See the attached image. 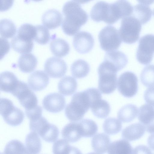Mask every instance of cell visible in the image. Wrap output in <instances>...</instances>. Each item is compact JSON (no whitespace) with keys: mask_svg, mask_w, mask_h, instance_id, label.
I'll return each mask as SVG.
<instances>
[{"mask_svg":"<svg viewBox=\"0 0 154 154\" xmlns=\"http://www.w3.org/2000/svg\"><path fill=\"white\" fill-rule=\"evenodd\" d=\"M138 82L137 78L134 73L130 71L125 72L119 77L118 90L124 97H132L137 92Z\"/></svg>","mask_w":154,"mask_h":154,"instance_id":"cell-9","label":"cell"},{"mask_svg":"<svg viewBox=\"0 0 154 154\" xmlns=\"http://www.w3.org/2000/svg\"><path fill=\"white\" fill-rule=\"evenodd\" d=\"M141 23L136 18L130 15L122 18L119 30L120 38L124 43L132 44L139 38Z\"/></svg>","mask_w":154,"mask_h":154,"instance_id":"cell-3","label":"cell"},{"mask_svg":"<svg viewBox=\"0 0 154 154\" xmlns=\"http://www.w3.org/2000/svg\"><path fill=\"white\" fill-rule=\"evenodd\" d=\"M132 147L128 140L121 139L111 143L108 153L111 154H129L133 153Z\"/></svg>","mask_w":154,"mask_h":154,"instance_id":"cell-23","label":"cell"},{"mask_svg":"<svg viewBox=\"0 0 154 154\" xmlns=\"http://www.w3.org/2000/svg\"><path fill=\"white\" fill-rule=\"evenodd\" d=\"M144 97L146 103L154 107V87L149 88L145 91Z\"/></svg>","mask_w":154,"mask_h":154,"instance_id":"cell-43","label":"cell"},{"mask_svg":"<svg viewBox=\"0 0 154 154\" xmlns=\"http://www.w3.org/2000/svg\"><path fill=\"white\" fill-rule=\"evenodd\" d=\"M99 75L98 86L100 91L103 93L109 94L113 92L117 85L116 72L106 66L103 63L98 69Z\"/></svg>","mask_w":154,"mask_h":154,"instance_id":"cell-4","label":"cell"},{"mask_svg":"<svg viewBox=\"0 0 154 154\" xmlns=\"http://www.w3.org/2000/svg\"><path fill=\"white\" fill-rule=\"evenodd\" d=\"M90 67L88 63L82 59L75 61L71 67V72L74 77L81 79L86 76L89 73Z\"/></svg>","mask_w":154,"mask_h":154,"instance_id":"cell-30","label":"cell"},{"mask_svg":"<svg viewBox=\"0 0 154 154\" xmlns=\"http://www.w3.org/2000/svg\"><path fill=\"white\" fill-rule=\"evenodd\" d=\"M154 53V35L148 34L142 37L139 41L136 57L143 65H147L152 61Z\"/></svg>","mask_w":154,"mask_h":154,"instance_id":"cell-8","label":"cell"},{"mask_svg":"<svg viewBox=\"0 0 154 154\" xmlns=\"http://www.w3.org/2000/svg\"><path fill=\"white\" fill-rule=\"evenodd\" d=\"M145 128L139 123L132 124L124 129L122 132V137L128 141H133L140 138L144 134Z\"/></svg>","mask_w":154,"mask_h":154,"instance_id":"cell-17","label":"cell"},{"mask_svg":"<svg viewBox=\"0 0 154 154\" xmlns=\"http://www.w3.org/2000/svg\"><path fill=\"white\" fill-rule=\"evenodd\" d=\"M50 47L52 53L60 57L66 56L70 51L69 44L64 40L60 38L53 40L50 43Z\"/></svg>","mask_w":154,"mask_h":154,"instance_id":"cell-25","label":"cell"},{"mask_svg":"<svg viewBox=\"0 0 154 154\" xmlns=\"http://www.w3.org/2000/svg\"><path fill=\"white\" fill-rule=\"evenodd\" d=\"M26 0V2H28L30 0H31L32 1L36 2H38L42 1V0Z\"/></svg>","mask_w":154,"mask_h":154,"instance_id":"cell-49","label":"cell"},{"mask_svg":"<svg viewBox=\"0 0 154 154\" xmlns=\"http://www.w3.org/2000/svg\"><path fill=\"white\" fill-rule=\"evenodd\" d=\"M1 59L8 52L10 49V45L8 41L5 38L1 37Z\"/></svg>","mask_w":154,"mask_h":154,"instance_id":"cell-44","label":"cell"},{"mask_svg":"<svg viewBox=\"0 0 154 154\" xmlns=\"http://www.w3.org/2000/svg\"><path fill=\"white\" fill-rule=\"evenodd\" d=\"M122 127L121 122L118 119L110 118L106 119L103 124L104 132L109 134H116L120 132Z\"/></svg>","mask_w":154,"mask_h":154,"instance_id":"cell-36","label":"cell"},{"mask_svg":"<svg viewBox=\"0 0 154 154\" xmlns=\"http://www.w3.org/2000/svg\"><path fill=\"white\" fill-rule=\"evenodd\" d=\"M61 134L63 138L68 142H76L82 137L78 122H71L63 128Z\"/></svg>","mask_w":154,"mask_h":154,"instance_id":"cell-20","label":"cell"},{"mask_svg":"<svg viewBox=\"0 0 154 154\" xmlns=\"http://www.w3.org/2000/svg\"><path fill=\"white\" fill-rule=\"evenodd\" d=\"M77 83L75 79L72 77L65 76L59 82L58 88L59 92L65 96H69L76 91Z\"/></svg>","mask_w":154,"mask_h":154,"instance_id":"cell-22","label":"cell"},{"mask_svg":"<svg viewBox=\"0 0 154 154\" xmlns=\"http://www.w3.org/2000/svg\"><path fill=\"white\" fill-rule=\"evenodd\" d=\"M59 130L55 125L49 123L40 131L38 135L45 141L53 142L57 139Z\"/></svg>","mask_w":154,"mask_h":154,"instance_id":"cell-34","label":"cell"},{"mask_svg":"<svg viewBox=\"0 0 154 154\" xmlns=\"http://www.w3.org/2000/svg\"><path fill=\"white\" fill-rule=\"evenodd\" d=\"M42 109L40 106L30 109H25V113L27 118L30 120L35 119L42 116Z\"/></svg>","mask_w":154,"mask_h":154,"instance_id":"cell-42","label":"cell"},{"mask_svg":"<svg viewBox=\"0 0 154 154\" xmlns=\"http://www.w3.org/2000/svg\"><path fill=\"white\" fill-rule=\"evenodd\" d=\"M138 119L144 126L146 130L151 134L154 133V108L145 104L140 108Z\"/></svg>","mask_w":154,"mask_h":154,"instance_id":"cell-14","label":"cell"},{"mask_svg":"<svg viewBox=\"0 0 154 154\" xmlns=\"http://www.w3.org/2000/svg\"><path fill=\"white\" fill-rule=\"evenodd\" d=\"M19 80L13 72L6 71L0 75V88L2 91L11 93L17 85Z\"/></svg>","mask_w":154,"mask_h":154,"instance_id":"cell-18","label":"cell"},{"mask_svg":"<svg viewBox=\"0 0 154 154\" xmlns=\"http://www.w3.org/2000/svg\"><path fill=\"white\" fill-rule=\"evenodd\" d=\"M14 0H1V11H5L8 10L12 6Z\"/></svg>","mask_w":154,"mask_h":154,"instance_id":"cell-45","label":"cell"},{"mask_svg":"<svg viewBox=\"0 0 154 154\" xmlns=\"http://www.w3.org/2000/svg\"><path fill=\"white\" fill-rule=\"evenodd\" d=\"M38 134L32 131L28 134L25 139V145L28 153L38 154L42 148L40 139Z\"/></svg>","mask_w":154,"mask_h":154,"instance_id":"cell-29","label":"cell"},{"mask_svg":"<svg viewBox=\"0 0 154 154\" xmlns=\"http://www.w3.org/2000/svg\"><path fill=\"white\" fill-rule=\"evenodd\" d=\"M52 149L54 154L80 153L78 149L70 145L68 141L65 139H60L55 142Z\"/></svg>","mask_w":154,"mask_h":154,"instance_id":"cell-33","label":"cell"},{"mask_svg":"<svg viewBox=\"0 0 154 154\" xmlns=\"http://www.w3.org/2000/svg\"><path fill=\"white\" fill-rule=\"evenodd\" d=\"M36 33L35 26L25 23L22 25L18 29L17 35L27 40L32 41Z\"/></svg>","mask_w":154,"mask_h":154,"instance_id":"cell-39","label":"cell"},{"mask_svg":"<svg viewBox=\"0 0 154 154\" xmlns=\"http://www.w3.org/2000/svg\"><path fill=\"white\" fill-rule=\"evenodd\" d=\"M49 122L42 116L35 119L30 120L29 128L32 131L38 134L43 128Z\"/></svg>","mask_w":154,"mask_h":154,"instance_id":"cell-41","label":"cell"},{"mask_svg":"<svg viewBox=\"0 0 154 154\" xmlns=\"http://www.w3.org/2000/svg\"><path fill=\"white\" fill-rule=\"evenodd\" d=\"M131 15L137 19L141 24H144L150 20L152 16V11L148 5L138 4L133 7Z\"/></svg>","mask_w":154,"mask_h":154,"instance_id":"cell-28","label":"cell"},{"mask_svg":"<svg viewBox=\"0 0 154 154\" xmlns=\"http://www.w3.org/2000/svg\"><path fill=\"white\" fill-rule=\"evenodd\" d=\"M139 110L135 105L128 104L122 107L117 113L118 119L124 122H129L133 121L137 116Z\"/></svg>","mask_w":154,"mask_h":154,"instance_id":"cell-26","label":"cell"},{"mask_svg":"<svg viewBox=\"0 0 154 154\" xmlns=\"http://www.w3.org/2000/svg\"><path fill=\"white\" fill-rule=\"evenodd\" d=\"M61 14L58 11L51 9L47 11L42 17L44 26L49 29H55L59 27L63 21Z\"/></svg>","mask_w":154,"mask_h":154,"instance_id":"cell-16","label":"cell"},{"mask_svg":"<svg viewBox=\"0 0 154 154\" xmlns=\"http://www.w3.org/2000/svg\"><path fill=\"white\" fill-rule=\"evenodd\" d=\"M133 9V7L131 3L125 0H119L113 3H109L105 23L113 24L120 19L131 15Z\"/></svg>","mask_w":154,"mask_h":154,"instance_id":"cell-7","label":"cell"},{"mask_svg":"<svg viewBox=\"0 0 154 154\" xmlns=\"http://www.w3.org/2000/svg\"><path fill=\"white\" fill-rule=\"evenodd\" d=\"M0 112L5 121L9 125L18 126L23 121V112L15 106L12 101L8 99L1 98Z\"/></svg>","mask_w":154,"mask_h":154,"instance_id":"cell-5","label":"cell"},{"mask_svg":"<svg viewBox=\"0 0 154 154\" xmlns=\"http://www.w3.org/2000/svg\"><path fill=\"white\" fill-rule=\"evenodd\" d=\"M62 12L65 17L62 28L64 32L68 35L72 36L76 33L88 20L86 12L75 1H69L65 3Z\"/></svg>","mask_w":154,"mask_h":154,"instance_id":"cell-1","label":"cell"},{"mask_svg":"<svg viewBox=\"0 0 154 154\" xmlns=\"http://www.w3.org/2000/svg\"><path fill=\"white\" fill-rule=\"evenodd\" d=\"M147 143L150 149L154 151V134L149 137L147 139Z\"/></svg>","mask_w":154,"mask_h":154,"instance_id":"cell-46","label":"cell"},{"mask_svg":"<svg viewBox=\"0 0 154 154\" xmlns=\"http://www.w3.org/2000/svg\"><path fill=\"white\" fill-rule=\"evenodd\" d=\"M67 66L66 62L61 59L52 57L46 61L44 65V70L51 77L59 78L63 76L66 74Z\"/></svg>","mask_w":154,"mask_h":154,"instance_id":"cell-10","label":"cell"},{"mask_svg":"<svg viewBox=\"0 0 154 154\" xmlns=\"http://www.w3.org/2000/svg\"><path fill=\"white\" fill-rule=\"evenodd\" d=\"M140 79L143 84L146 87L154 86V65L146 66L143 69Z\"/></svg>","mask_w":154,"mask_h":154,"instance_id":"cell-37","label":"cell"},{"mask_svg":"<svg viewBox=\"0 0 154 154\" xmlns=\"http://www.w3.org/2000/svg\"><path fill=\"white\" fill-rule=\"evenodd\" d=\"M94 44V39L90 33L81 31L74 36L73 44L75 49L80 54H85L90 51Z\"/></svg>","mask_w":154,"mask_h":154,"instance_id":"cell-11","label":"cell"},{"mask_svg":"<svg viewBox=\"0 0 154 154\" xmlns=\"http://www.w3.org/2000/svg\"><path fill=\"white\" fill-rule=\"evenodd\" d=\"M103 62L117 72L125 66L128 59L122 52L113 51L106 53Z\"/></svg>","mask_w":154,"mask_h":154,"instance_id":"cell-13","label":"cell"},{"mask_svg":"<svg viewBox=\"0 0 154 154\" xmlns=\"http://www.w3.org/2000/svg\"><path fill=\"white\" fill-rule=\"evenodd\" d=\"M38 61L36 57L31 53L21 55L18 60V65L20 70L24 73H30L35 68Z\"/></svg>","mask_w":154,"mask_h":154,"instance_id":"cell-21","label":"cell"},{"mask_svg":"<svg viewBox=\"0 0 154 154\" xmlns=\"http://www.w3.org/2000/svg\"><path fill=\"white\" fill-rule=\"evenodd\" d=\"M82 137H89L94 136L98 130V126L94 121L84 119L78 122Z\"/></svg>","mask_w":154,"mask_h":154,"instance_id":"cell-32","label":"cell"},{"mask_svg":"<svg viewBox=\"0 0 154 154\" xmlns=\"http://www.w3.org/2000/svg\"><path fill=\"white\" fill-rule=\"evenodd\" d=\"M0 35L2 38H11L16 34V27L14 23L7 19L2 20L0 23Z\"/></svg>","mask_w":154,"mask_h":154,"instance_id":"cell-35","label":"cell"},{"mask_svg":"<svg viewBox=\"0 0 154 154\" xmlns=\"http://www.w3.org/2000/svg\"><path fill=\"white\" fill-rule=\"evenodd\" d=\"M140 3L144 5H149L152 4L154 0H137Z\"/></svg>","mask_w":154,"mask_h":154,"instance_id":"cell-47","label":"cell"},{"mask_svg":"<svg viewBox=\"0 0 154 154\" xmlns=\"http://www.w3.org/2000/svg\"><path fill=\"white\" fill-rule=\"evenodd\" d=\"M110 142V139L109 136L104 133H99L92 139L91 146L96 153H104L108 150Z\"/></svg>","mask_w":154,"mask_h":154,"instance_id":"cell-19","label":"cell"},{"mask_svg":"<svg viewBox=\"0 0 154 154\" xmlns=\"http://www.w3.org/2000/svg\"><path fill=\"white\" fill-rule=\"evenodd\" d=\"M93 114L99 118H105L109 115L110 107L109 103L106 100L99 99L95 101L91 107Z\"/></svg>","mask_w":154,"mask_h":154,"instance_id":"cell-31","label":"cell"},{"mask_svg":"<svg viewBox=\"0 0 154 154\" xmlns=\"http://www.w3.org/2000/svg\"><path fill=\"white\" fill-rule=\"evenodd\" d=\"M25 109H30L37 105V98L29 88L22 92L17 97Z\"/></svg>","mask_w":154,"mask_h":154,"instance_id":"cell-24","label":"cell"},{"mask_svg":"<svg viewBox=\"0 0 154 154\" xmlns=\"http://www.w3.org/2000/svg\"><path fill=\"white\" fill-rule=\"evenodd\" d=\"M4 153L5 154L28 153L26 147L18 140H12L6 145Z\"/></svg>","mask_w":154,"mask_h":154,"instance_id":"cell-38","label":"cell"},{"mask_svg":"<svg viewBox=\"0 0 154 154\" xmlns=\"http://www.w3.org/2000/svg\"><path fill=\"white\" fill-rule=\"evenodd\" d=\"M11 45L15 51L20 54L29 53L32 51L33 47L32 41L26 40L17 35L11 40Z\"/></svg>","mask_w":154,"mask_h":154,"instance_id":"cell-27","label":"cell"},{"mask_svg":"<svg viewBox=\"0 0 154 154\" xmlns=\"http://www.w3.org/2000/svg\"><path fill=\"white\" fill-rule=\"evenodd\" d=\"M35 26L36 33L34 40L40 44H46L50 39V34L48 29L42 25Z\"/></svg>","mask_w":154,"mask_h":154,"instance_id":"cell-40","label":"cell"},{"mask_svg":"<svg viewBox=\"0 0 154 154\" xmlns=\"http://www.w3.org/2000/svg\"><path fill=\"white\" fill-rule=\"evenodd\" d=\"M98 39L101 48L106 51L118 49L122 43L119 31L111 26H107L100 31Z\"/></svg>","mask_w":154,"mask_h":154,"instance_id":"cell-6","label":"cell"},{"mask_svg":"<svg viewBox=\"0 0 154 154\" xmlns=\"http://www.w3.org/2000/svg\"><path fill=\"white\" fill-rule=\"evenodd\" d=\"M74 1L80 4H84L92 0H73Z\"/></svg>","mask_w":154,"mask_h":154,"instance_id":"cell-48","label":"cell"},{"mask_svg":"<svg viewBox=\"0 0 154 154\" xmlns=\"http://www.w3.org/2000/svg\"><path fill=\"white\" fill-rule=\"evenodd\" d=\"M93 99L92 94L89 88L75 93L66 107L65 114L67 118L72 121L82 119L91 108Z\"/></svg>","mask_w":154,"mask_h":154,"instance_id":"cell-2","label":"cell"},{"mask_svg":"<svg viewBox=\"0 0 154 154\" xmlns=\"http://www.w3.org/2000/svg\"><path fill=\"white\" fill-rule=\"evenodd\" d=\"M42 105L44 109L48 111L57 113L64 108L66 101L64 97L62 95L56 93H52L44 97Z\"/></svg>","mask_w":154,"mask_h":154,"instance_id":"cell-12","label":"cell"},{"mask_svg":"<svg viewBox=\"0 0 154 154\" xmlns=\"http://www.w3.org/2000/svg\"><path fill=\"white\" fill-rule=\"evenodd\" d=\"M48 75L42 70H37L29 75L28 80L29 87L35 91H38L44 89L49 82Z\"/></svg>","mask_w":154,"mask_h":154,"instance_id":"cell-15","label":"cell"},{"mask_svg":"<svg viewBox=\"0 0 154 154\" xmlns=\"http://www.w3.org/2000/svg\"><path fill=\"white\" fill-rule=\"evenodd\" d=\"M153 15L154 16V10L153 11Z\"/></svg>","mask_w":154,"mask_h":154,"instance_id":"cell-50","label":"cell"}]
</instances>
